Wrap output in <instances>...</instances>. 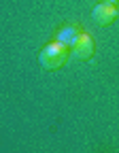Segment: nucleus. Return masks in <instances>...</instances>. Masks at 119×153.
Instances as JSON below:
<instances>
[{
    "label": "nucleus",
    "instance_id": "nucleus-1",
    "mask_svg": "<svg viewBox=\"0 0 119 153\" xmlns=\"http://www.w3.org/2000/svg\"><path fill=\"white\" fill-rule=\"evenodd\" d=\"M68 55H70V49L66 45H62L60 41H53V43H49L47 47L41 49L38 62H41V66L45 70H57L68 62Z\"/></svg>",
    "mask_w": 119,
    "mask_h": 153
},
{
    "label": "nucleus",
    "instance_id": "nucleus-2",
    "mask_svg": "<svg viewBox=\"0 0 119 153\" xmlns=\"http://www.w3.org/2000/svg\"><path fill=\"white\" fill-rule=\"evenodd\" d=\"M117 15H119V11H117V4H113V2H100V4L91 11V17H94V22L98 26L113 24L115 19H117Z\"/></svg>",
    "mask_w": 119,
    "mask_h": 153
},
{
    "label": "nucleus",
    "instance_id": "nucleus-3",
    "mask_svg": "<svg viewBox=\"0 0 119 153\" xmlns=\"http://www.w3.org/2000/svg\"><path fill=\"white\" fill-rule=\"evenodd\" d=\"M96 51V45H94V38L85 32H81V36H79V41L72 45L70 53L77 57V60H89V57L94 55Z\"/></svg>",
    "mask_w": 119,
    "mask_h": 153
},
{
    "label": "nucleus",
    "instance_id": "nucleus-4",
    "mask_svg": "<svg viewBox=\"0 0 119 153\" xmlns=\"http://www.w3.org/2000/svg\"><path fill=\"white\" fill-rule=\"evenodd\" d=\"M79 36H81V30H79V26L70 24V26H64L62 30L57 32L55 41H60L62 45H66L68 49H72V45H74V43L79 41Z\"/></svg>",
    "mask_w": 119,
    "mask_h": 153
},
{
    "label": "nucleus",
    "instance_id": "nucleus-5",
    "mask_svg": "<svg viewBox=\"0 0 119 153\" xmlns=\"http://www.w3.org/2000/svg\"><path fill=\"white\" fill-rule=\"evenodd\" d=\"M100 2H113V4H117L119 0H100Z\"/></svg>",
    "mask_w": 119,
    "mask_h": 153
}]
</instances>
